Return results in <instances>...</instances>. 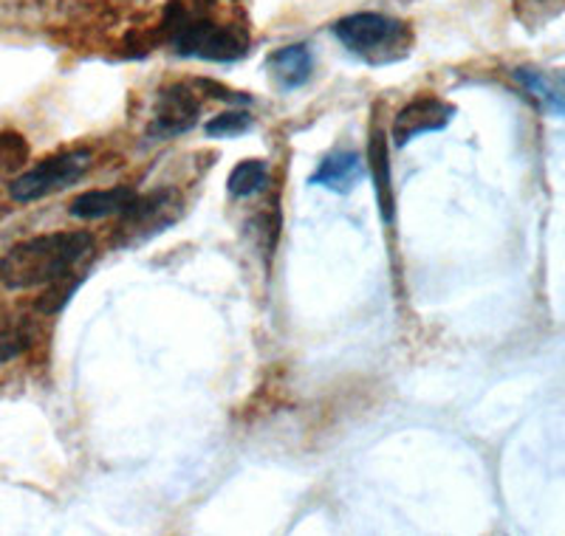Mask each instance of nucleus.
I'll use <instances>...</instances> for the list:
<instances>
[{
    "label": "nucleus",
    "mask_w": 565,
    "mask_h": 536,
    "mask_svg": "<svg viewBox=\"0 0 565 536\" xmlns=\"http://www.w3.org/2000/svg\"><path fill=\"white\" fill-rule=\"evenodd\" d=\"M514 77H518V83H521L529 94L537 96L540 103H543V108L565 114V94H557L543 74H537V71L532 68H518L514 71Z\"/></svg>",
    "instance_id": "f8f14e48"
},
{
    "label": "nucleus",
    "mask_w": 565,
    "mask_h": 536,
    "mask_svg": "<svg viewBox=\"0 0 565 536\" xmlns=\"http://www.w3.org/2000/svg\"><path fill=\"white\" fill-rule=\"evenodd\" d=\"M94 249V237L88 232H52L18 243L0 260V282L9 291L52 286L85 260Z\"/></svg>",
    "instance_id": "f03ea898"
},
{
    "label": "nucleus",
    "mask_w": 565,
    "mask_h": 536,
    "mask_svg": "<svg viewBox=\"0 0 565 536\" xmlns=\"http://www.w3.org/2000/svg\"><path fill=\"white\" fill-rule=\"evenodd\" d=\"M161 32L181 57L232 63L249 52V32L238 20L221 18L212 0H170Z\"/></svg>",
    "instance_id": "f257e3e1"
},
{
    "label": "nucleus",
    "mask_w": 565,
    "mask_h": 536,
    "mask_svg": "<svg viewBox=\"0 0 565 536\" xmlns=\"http://www.w3.org/2000/svg\"><path fill=\"white\" fill-rule=\"evenodd\" d=\"M32 345V331L23 325H3L0 328V364L12 362L20 353Z\"/></svg>",
    "instance_id": "2eb2a0df"
},
{
    "label": "nucleus",
    "mask_w": 565,
    "mask_h": 536,
    "mask_svg": "<svg viewBox=\"0 0 565 536\" xmlns=\"http://www.w3.org/2000/svg\"><path fill=\"white\" fill-rule=\"evenodd\" d=\"M266 186H269V167H266V161L257 159L241 161L226 179V190H230L232 199H252L257 192H264Z\"/></svg>",
    "instance_id": "9b49d317"
},
{
    "label": "nucleus",
    "mask_w": 565,
    "mask_h": 536,
    "mask_svg": "<svg viewBox=\"0 0 565 536\" xmlns=\"http://www.w3.org/2000/svg\"><path fill=\"white\" fill-rule=\"evenodd\" d=\"M136 192L128 186H114V190H90L71 201L68 212L83 221H97V217L125 215L134 206Z\"/></svg>",
    "instance_id": "1a4fd4ad"
},
{
    "label": "nucleus",
    "mask_w": 565,
    "mask_h": 536,
    "mask_svg": "<svg viewBox=\"0 0 565 536\" xmlns=\"http://www.w3.org/2000/svg\"><path fill=\"white\" fill-rule=\"evenodd\" d=\"M371 173H373V190H376V201H380L382 217H385V224H391L393 221L391 161H387L385 133H382L380 128H373L371 133Z\"/></svg>",
    "instance_id": "9d476101"
},
{
    "label": "nucleus",
    "mask_w": 565,
    "mask_h": 536,
    "mask_svg": "<svg viewBox=\"0 0 565 536\" xmlns=\"http://www.w3.org/2000/svg\"><path fill=\"white\" fill-rule=\"evenodd\" d=\"M532 3H537V7H546V3H565V0H532Z\"/></svg>",
    "instance_id": "dca6fc26"
},
{
    "label": "nucleus",
    "mask_w": 565,
    "mask_h": 536,
    "mask_svg": "<svg viewBox=\"0 0 565 536\" xmlns=\"http://www.w3.org/2000/svg\"><path fill=\"white\" fill-rule=\"evenodd\" d=\"M266 71L280 90L302 88L315 71V54H311L309 45L302 43L282 45L266 57Z\"/></svg>",
    "instance_id": "0eeeda50"
},
{
    "label": "nucleus",
    "mask_w": 565,
    "mask_h": 536,
    "mask_svg": "<svg viewBox=\"0 0 565 536\" xmlns=\"http://www.w3.org/2000/svg\"><path fill=\"white\" fill-rule=\"evenodd\" d=\"M90 167L88 150H65V153L49 156V159L38 161L29 167L26 173H20L18 179L9 184V195L18 204H32V201L49 199L54 192H63L68 186L77 184Z\"/></svg>",
    "instance_id": "20e7f679"
},
{
    "label": "nucleus",
    "mask_w": 565,
    "mask_h": 536,
    "mask_svg": "<svg viewBox=\"0 0 565 536\" xmlns=\"http://www.w3.org/2000/svg\"><path fill=\"white\" fill-rule=\"evenodd\" d=\"M199 88L195 85H170L156 99V114L150 133L159 139H173V136L186 133L199 121Z\"/></svg>",
    "instance_id": "423d86ee"
},
{
    "label": "nucleus",
    "mask_w": 565,
    "mask_h": 536,
    "mask_svg": "<svg viewBox=\"0 0 565 536\" xmlns=\"http://www.w3.org/2000/svg\"><path fill=\"white\" fill-rule=\"evenodd\" d=\"M452 116H456V108L450 103H444L438 96H416L393 119V144L396 148H407L418 136L436 133V130L447 128Z\"/></svg>",
    "instance_id": "39448f33"
},
{
    "label": "nucleus",
    "mask_w": 565,
    "mask_h": 536,
    "mask_svg": "<svg viewBox=\"0 0 565 536\" xmlns=\"http://www.w3.org/2000/svg\"><path fill=\"white\" fill-rule=\"evenodd\" d=\"M26 159V141L20 139L18 133H0V179L12 173V170H18V167H23Z\"/></svg>",
    "instance_id": "4468645a"
},
{
    "label": "nucleus",
    "mask_w": 565,
    "mask_h": 536,
    "mask_svg": "<svg viewBox=\"0 0 565 536\" xmlns=\"http://www.w3.org/2000/svg\"><path fill=\"white\" fill-rule=\"evenodd\" d=\"M334 37L348 52L371 65H387L405 57L413 45V32L405 20L387 18L382 12H356L337 20Z\"/></svg>",
    "instance_id": "7ed1b4c3"
},
{
    "label": "nucleus",
    "mask_w": 565,
    "mask_h": 536,
    "mask_svg": "<svg viewBox=\"0 0 565 536\" xmlns=\"http://www.w3.org/2000/svg\"><path fill=\"white\" fill-rule=\"evenodd\" d=\"M252 128V116L246 110H230V114L215 116L212 121H206V136L210 139H232V136H241Z\"/></svg>",
    "instance_id": "ddd939ff"
},
{
    "label": "nucleus",
    "mask_w": 565,
    "mask_h": 536,
    "mask_svg": "<svg viewBox=\"0 0 565 536\" xmlns=\"http://www.w3.org/2000/svg\"><path fill=\"white\" fill-rule=\"evenodd\" d=\"M362 179H365V161L353 153V150H337V153L320 161V167L315 170L309 184L345 195V192L356 190V184Z\"/></svg>",
    "instance_id": "6e6552de"
}]
</instances>
